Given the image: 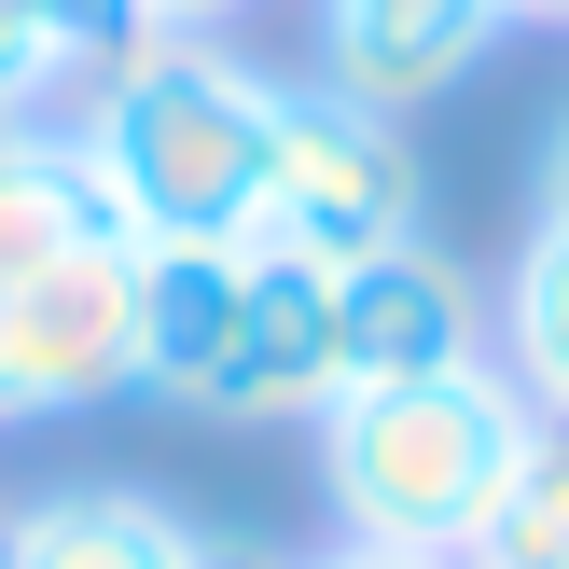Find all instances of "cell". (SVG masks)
Segmentation results:
<instances>
[{
    "mask_svg": "<svg viewBox=\"0 0 569 569\" xmlns=\"http://www.w3.org/2000/svg\"><path fill=\"white\" fill-rule=\"evenodd\" d=\"M500 28H569V0H500Z\"/></svg>",
    "mask_w": 569,
    "mask_h": 569,
    "instance_id": "cell-19",
    "label": "cell"
},
{
    "mask_svg": "<svg viewBox=\"0 0 569 569\" xmlns=\"http://www.w3.org/2000/svg\"><path fill=\"white\" fill-rule=\"evenodd\" d=\"M181 569H292V556H264V542H237V528H194Z\"/></svg>",
    "mask_w": 569,
    "mask_h": 569,
    "instance_id": "cell-17",
    "label": "cell"
},
{
    "mask_svg": "<svg viewBox=\"0 0 569 569\" xmlns=\"http://www.w3.org/2000/svg\"><path fill=\"white\" fill-rule=\"evenodd\" d=\"M528 222H542V237H569V111L542 126V153H528Z\"/></svg>",
    "mask_w": 569,
    "mask_h": 569,
    "instance_id": "cell-15",
    "label": "cell"
},
{
    "mask_svg": "<svg viewBox=\"0 0 569 569\" xmlns=\"http://www.w3.org/2000/svg\"><path fill=\"white\" fill-rule=\"evenodd\" d=\"M237 278H250V237L237 250H126V389L139 403L209 417V376L237 348Z\"/></svg>",
    "mask_w": 569,
    "mask_h": 569,
    "instance_id": "cell-8",
    "label": "cell"
},
{
    "mask_svg": "<svg viewBox=\"0 0 569 569\" xmlns=\"http://www.w3.org/2000/svg\"><path fill=\"white\" fill-rule=\"evenodd\" d=\"M0 126H56V70H42V0H0Z\"/></svg>",
    "mask_w": 569,
    "mask_h": 569,
    "instance_id": "cell-14",
    "label": "cell"
},
{
    "mask_svg": "<svg viewBox=\"0 0 569 569\" xmlns=\"http://www.w3.org/2000/svg\"><path fill=\"white\" fill-rule=\"evenodd\" d=\"M459 569H569V431H528L515 487L487 500V528L459 542Z\"/></svg>",
    "mask_w": 569,
    "mask_h": 569,
    "instance_id": "cell-12",
    "label": "cell"
},
{
    "mask_svg": "<svg viewBox=\"0 0 569 569\" xmlns=\"http://www.w3.org/2000/svg\"><path fill=\"white\" fill-rule=\"evenodd\" d=\"M98 181H83L70 126H0V292H28L42 264H70V250H98Z\"/></svg>",
    "mask_w": 569,
    "mask_h": 569,
    "instance_id": "cell-9",
    "label": "cell"
},
{
    "mask_svg": "<svg viewBox=\"0 0 569 569\" xmlns=\"http://www.w3.org/2000/svg\"><path fill=\"white\" fill-rule=\"evenodd\" d=\"M0 528H14V569H181L194 542V515H167L139 487H42Z\"/></svg>",
    "mask_w": 569,
    "mask_h": 569,
    "instance_id": "cell-10",
    "label": "cell"
},
{
    "mask_svg": "<svg viewBox=\"0 0 569 569\" xmlns=\"http://www.w3.org/2000/svg\"><path fill=\"white\" fill-rule=\"evenodd\" d=\"M459 361H487V292H472L431 237H417V250H376V264L333 278V376H348V389L459 376Z\"/></svg>",
    "mask_w": 569,
    "mask_h": 569,
    "instance_id": "cell-5",
    "label": "cell"
},
{
    "mask_svg": "<svg viewBox=\"0 0 569 569\" xmlns=\"http://www.w3.org/2000/svg\"><path fill=\"white\" fill-rule=\"evenodd\" d=\"M292 569H445V556H389V542H333V556H292Z\"/></svg>",
    "mask_w": 569,
    "mask_h": 569,
    "instance_id": "cell-18",
    "label": "cell"
},
{
    "mask_svg": "<svg viewBox=\"0 0 569 569\" xmlns=\"http://www.w3.org/2000/svg\"><path fill=\"white\" fill-rule=\"evenodd\" d=\"M320 500L348 542H389V556H445L487 528V500L515 487L528 431L542 417L500 389V361H459V376H403V389H333L320 417Z\"/></svg>",
    "mask_w": 569,
    "mask_h": 569,
    "instance_id": "cell-2",
    "label": "cell"
},
{
    "mask_svg": "<svg viewBox=\"0 0 569 569\" xmlns=\"http://www.w3.org/2000/svg\"><path fill=\"white\" fill-rule=\"evenodd\" d=\"M83 403H126V237L0 292V431H42Z\"/></svg>",
    "mask_w": 569,
    "mask_h": 569,
    "instance_id": "cell-4",
    "label": "cell"
},
{
    "mask_svg": "<svg viewBox=\"0 0 569 569\" xmlns=\"http://www.w3.org/2000/svg\"><path fill=\"white\" fill-rule=\"evenodd\" d=\"M333 389H348V376H333V278L250 237V278H237V348H222V376H209V417L264 431V417H320Z\"/></svg>",
    "mask_w": 569,
    "mask_h": 569,
    "instance_id": "cell-7",
    "label": "cell"
},
{
    "mask_svg": "<svg viewBox=\"0 0 569 569\" xmlns=\"http://www.w3.org/2000/svg\"><path fill=\"white\" fill-rule=\"evenodd\" d=\"M139 14H153L167 42H237V28L264 14V0H139Z\"/></svg>",
    "mask_w": 569,
    "mask_h": 569,
    "instance_id": "cell-16",
    "label": "cell"
},
{
    "mask_svg": "<svg viewBox=\"0 0 569 569\" xmlns=\"http://www.w3.org/2000/svg\"><path fill=\"white\" fill-rule=\"evenodd\" d=\"M70 153L98 181V222L126 250H237L264 222V139H278V83L237 42H139L111 83H83Z\"/></svg>",
    "mask_w": 569,
    "mask_h": 569,
    "instance_id": "cell-1",
    "label": "cell"
},
{
    "mask_svg": "<svg viewBox=\"0 0 569 569\" xmlns=\"http://www.w3.org/2000/svg\"><path fill=\"white\" fill-rule=\"evenodd\" d=\"M139 42H167L139 0H42V70H56V111H70L83 83H111Z\"/></svg>",
    "mask_w": 569,
    "mask_h": 569,
    "instance_id": "cell-13",
    "label": "cell"
},
{
    "mask_svg": "<svg viewBox=\"0 0 569 569\" xmlns=\"http://www.w3.org/2000/svg\"><path fill=\"white\" fill-rule=\"evenodd\" d=\"M306 28H320V70L306 83H333V98L417 126L431 98H459V83L487 70L500 0H306Z\"/></svg>",
    "mask_w": 569,
    "mask_h": 569,
    "instance_id": "cell-6",
    "label": "cell"
},
{
    "mask_svg": "<svg viewBox=\"0 0 569 569\" xmlns=\"http://www.w3.org/2000/svg\"><path fill=\"white\" fill-rule=\"evenodd\" d=\"M487 361L542 431H569V237L528 222V250L500 264V306H487Z\"/></svg>",
    "mask_w": 569,
    "mask_h": 569,
    "instance_id": "cell-11",
    "label": "cell"
},
{
    "mask_svg": "<svg viewBox=\"0 0 569 569\" xmlns=\"http://www.w3.org/2000/svg\"><path fill=\"white\" fill-rule=\"evenodd\" d=\"M264 250L348 278L376 250H417L431 237V167H417V126L403 111H361L333 83H278V139H264Z\"/></svg>",
    "mask_w": 569,
    "mask_h": 569,
    "instance_id": "cell-3",
    "label": "cell"
}]
</instances>
